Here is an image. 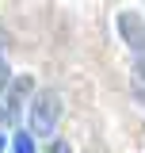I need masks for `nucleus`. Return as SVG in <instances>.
I'll list each match as a JSON object with an SVG mask.
<instances>
[{"instance_id": "20e7f679", "label": "nucleus", "mask_w": 145, "mask_h": 153, "mask_svg": "<svg viewBox=\"0 0 145 153\" xmlns=\"http://www.w3.org/2000/svg\"><path fill=\"white\" fill-rule=\"evenodd\" d=\"M27 92H31V76H19L16 88H12V103H8V107H19V100H23Z\"/></svg>"}, {"instance_id": "7ed1b4c3", "label": "nucleus", "mask_w": 145, "mask_h": 153, "mask_svg": "<svg viewBox=\"0 0 145 153\" xmlns=\"http://www.w3.org/2000/svg\"><path fill=\"white\" fill-rule=\"evenodd\" d=\"M134 92L145 100V54H138V65H134Z\"/></svg>"}, {"instance_id": "423d86ee", "label": "nucleus", "mask_w": 145, "mask_h": 153, "mask_svg": "<svg viewBox=\"0 0 145 153\" xmlns=\"http://www.w3.org/2000/svg\"><path fill=\"white\" fill-rule=\"evenodd\" d=\"M8 76H12V69H8V61L0 57V92H4V84H8Z\"/></svg>"}, {"instance_id": "f03ea898", "label": "nucleus", "mask_w": 145, "mask_h": 153, "mask_svg": "<svg viewBox=\"0 0 145 153\" xmlns=\"http://www.w3.org/2000/svg\"><path fill=\"white\" fill-rule=\"evenodd\" d=\"M118 31L126 38V46H134L138 54H145V23L138 12H118Z\"/></svg>"}, {"instance_id": "6e6552de", "label": "nucleus", "mask_w": 145, "mask_h": 153, "mask_svg": "<svg viewBox=\"0 0 145 153\" xmlns=\"http://www.w3.org/2000/svg\"><path fill=\"white\" fill-rule=\"evenodd\" d=\"M8 42H12V35H8V31H0V46H8Z\"/></svg>"}, {"instance_id": "f257e3e1", "label": "nucleus", "mask_w": 145, "mask_h": 153, "mask_svg": "<svg viewBox=\"0 0 145 153\" xmlns=\"http://www.w3.org/2000/svg\"><path fill=\"white\" fill-rule=\"evenodd\" d=\"M57 119H61V96L57 92H38L35 103H31V130L35 134H50L57 126Z\"/></svg>"}, {"instance_id": "1a4fd4ad", "label": "nucleus", "mask_w": 145, "mask_h": 153, "mask_svg": "<svg viewBox=\"0 0 145 153\" xmlns=\"http://www.w3.org/2000/svg\"><path fill=\"white\" fill-rule=\"evenodd\" d=\"M0 149H4V138H0Z\"/></svg>"}, {"instance_id": "39448f33", "label": "nucleus", "mask_w": 145, "mask_h": 153, "mask_svg": "<svg viewBox=\"0 0 145 153\" xmlns=\"http://www.w3.org/2000/svg\"><path fill=\"white\" fill-rule=\"evenodd\" d=\"M12 153H35V142H31V134L16 130V142H12Z\"/></svg>"}, {"instance_id": "0eeeda50", "label": "nucleus", "mask_w": 145, "mask_h": 153, "mask_svg": "<svg viewBox=\"0 0 145 153\" xmlns=\"http://www.w3.org/2000/svg\"><path fill=\"white\" fill-rule=\"evenodd\" d=\"M50 153H72V146H69V142H54V146H50Z\"/></svg>"}]
</instances>
